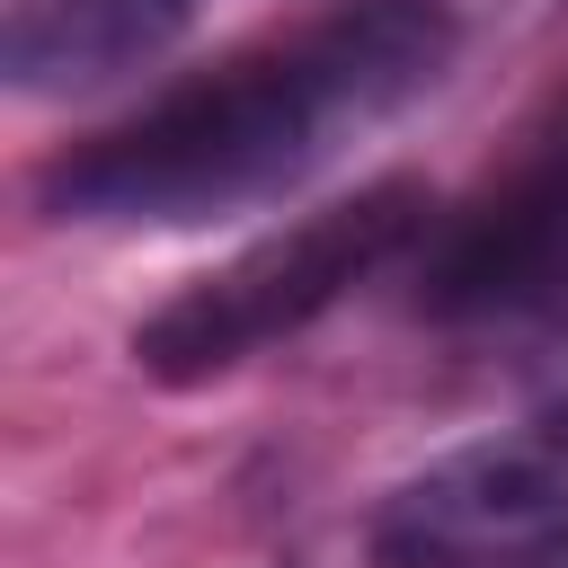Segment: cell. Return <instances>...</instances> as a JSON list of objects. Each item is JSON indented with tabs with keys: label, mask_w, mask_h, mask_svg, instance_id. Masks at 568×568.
<instances>
[{
	"label": "cell",
	"mask_w": 568,
	"mask_h": 568,
	"mask_svg": "<svg viewBox=\"0 0 568 568\" xmlns=\"http://www.w3.org/2000/svg\"><path fill=\"white\" fill-rule=\"evenodd\" d=\"M382 568H568V399L479 435L373 506Z\"/></svg>",
	"instance_id": "cell-4"
},
{
	"label": "cell",
	"mask_w": 568,
	"mask_h": 568,
	"mask_svg": "<svg viewBox=\"0 0 568 568\" xmlns=\"http://www.w3.org/2000/svg\"><path fill=\"white\" fill-rule=\"evenodd\" d=\"M417 311L435 328L568 320V89L524 124L506 169L417 231Z\"/></svg>",
	"instance_id": "cell-3"
},
{
	"label": "cell",
	"mask_w": 568,
	"mask_h": 568,
	"mask_svg": "<svg viewBox=\"0 0 568 568\" xmlns=\"http://www.w3.org/2000/svg\"><path fill=\"white\" fill-rule=\"evenodd\" d=\"M453 44L462 27L444 0H337L71 142L36 178V204L89 231H186L275 204L426 98L453 71Z\"/></svg>",
	"instance_id": "cell-1"
},
{
	"label": "cell",
	"mask_w": 568,
	"mask_h": 568,
	"mask_svg": "<svg viewBox=\"0 0 568 568\" xmlns=\"http://www.w3.org/2000/svg\"><path fill=\"white\" fill-rule=\"evenodd\" d=\"M435 222V195L417 178H373L320 213H302L293 231H266L257 248H240L231 266L195 275L186 293H169L142 328H133V364L169 390L222 382L248 355L302 337L320 311H337L355 284H373L399 248H417V231Z\"/></svg>",
	"instance_id": "cell-2"
},
{
	"label": "cell",
	"mask_w": 568,
	"mask_h": 568,
	"mask_svg": "<svg viewBox=\"0 0 568 568\" xmlns=\"http://www.w3.org/2000/svg\"><path fill=\"white\" fill-rule=\"evenodd\" d=\"M195 0H0V71L27 98H80L178 44Z\"/></svg>",
	"instance_id": "cell-5"
}]
</instances>
